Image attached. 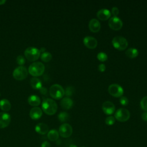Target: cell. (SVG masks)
Masks as SVG:
<instances>
[{
	"label": "cell",
	"mask_w": 147,
	"mask_h": 147,
	"mask_svg": "<svg viewBox=\"0 0 147 147\" xmlns=\"http://www.w3.org/2000/svg\"><path fill=\"white\" fill-rule=\"evenodd\" d=\"M30 84L31 87L35 90H40L42 87L41 80L36 77H34L30 79Z\"/></svg>",
	"instance_id": "obj_20"
},
{
	"label": "cell",
	"mask_w": 147,
	"mask_h": 147,
	"mask_svg": "<svg viewBox=\"0 0 147 147\" xmlns=\"http://www.w3.org/2000/svg\"><path fill=\"white\" fill-rule=\"evenodd\" d=\"M0 95H1V93H0Z\"/></svg>",
	"instance_id": "obj_41"
},
{
	"label": "cell",
	"mask_w": 147,
	"mask_h": 147,
	"mask_svg": "<svg viewBox=\"0 0 147 147\" xmlns=\"http://www.w3.org/2000/svg\"><path fill=\"white\" fill-rule=\"evenodd\" d=\"M109 93L114 97H121L123 94V88L118 84H111L108 87Z\"/></svg>",
	"instance_id": "obj_8"
},
{
	"label": "cell",
	"mask_w": 147,
	"mask_h": 147,
	"mask_svg": "<svg viewBox=\"0 0 147 147\" xmlns=\"http://www.w3.org/2000/svg\"><path fill=\"white\" fill-rule=\"evenodd\" d=\"M88 28L92 32L96 33L99 32L100 29V22L97 19L92 18L88 23Z\"/></svg>",
	"instance_id": "obj_15"
},
{
	"label": "cell",
	"mask_w": 147,
	"mask_h": 147,
	"mask_svg": "<svg viewBox=\"0 0 147 147\" xmlns=\"http://www.w3.org/2000/svg\"><path fill=\"white\" fill-rule=\"evenodd\" d=\"M72 126L67 123H64L61 125L59 128V133L60 136L63 138H68L72 134Z\"/></svg>",
	"instance_id": "obj_9"
},
{
	"label": "cell",
	"mask_w": 147,
	"mask_h": 147,
	"mask_svg": "<svg viewBox=\"0 0 147 147\" xmlns=\"http://www.w3.org/2000/svg\"><path fill=\"white\" fill-rule=\"evenodd\" d=\"M41 147H51V144L48 141H45L41 144Z\"/></svg>",
	"instance_id": "obj_35"
},
{
	"label": "cell",
	"mask_w": 147,
	"mask_h": 147,
	"mask_svg": "<svg viewBox=\"0 0 147 147\" xmlns=\"http://www.w3.org/2000/svg\"><path fill=\"white\" fill-rule=\"evenodd\" d=\"M6 2L5 0H0V5H3Z\"/></svg>",
	"instance_id": "obj_38"
},
{
	"label": "cell",
	"mask_w": 147,
	"mask_h": 147,
	"mask_svg": "<svg viewBox=\"0 0 147 147\" xmlns=\"http://www.w3.org/2000/svg\"><path fill=\"white\" fill-rule=\"evenodd\" d=\"M35 131L40 134L44 135L49 131V127L44 123H38L35 126Z\"/></svg>",
	"instance_id": "obj_17"
},
{
	"label": "cell",
	"mask_w": 147,
	"mask_h": 147,
	"mask_svg": "<svg viewBox=\"0 0 147 147\" xmlns=\"http://www.w3.org/2000/svg\"><path fill=\"white\" fill-rule=\"evenodd\" d=\"M40 51L38 49L35 47H30L27 48L25 52L24 55L25 57L30 61H34L37 60L40 56Z\"/></svg>",
	"instance_id": "obj_4"
},
{
	"label": "cell",
	"mask_w": 147,
	"mask_h": 147,
	"mask_svg": "<svg viewBox=\"0 0 147 147\" xmlns=\"http://www.w3.org/2000/svg\"><path fill=\"white\" fill-rule=\"evenodd\" d=\"M140 106L143 110L147 111V96H145L142 98L140 102Z\"/></svg>",
	"instance_id": "obj_26"
},
{
	"label": "cell",
	"mask_w": 147,
	"mask_h": 147,
	"mask_svg": "<svg viewBox=\"0 0 147 147\" xmlns=\"http://www.w3.org/2000/svg\"><path fill=\"white\" fill-rule=\"evenodd\" d=\"M141 117H142V119L144 121L147 122V111L144 112V113L142 114Z\"/></svg>",
	"instance_id": "obj_36"
},
{
	"label": "cell",
	"mask_w": 147,
	"mask_h": 147,
	"mask_svg": "<svg viewBox=\"0 0 147 147\" xmlns=\"http://www.w3.org/2000/svg\"><path fill=\"white\" fill-rule=\"evenodd\" d=\"M113 15V17H117V15L119 14V9L117 7H113L111 9V13Z\"/></svg>",
	"instance_id": "obj_32"
},
{
	"label": "cell",
	"mask_w": 147,
	"mask_h": 147,
	"mask_svg": "<svg viewBox=\"0 0 147 147\" xmlns=\"http://www.w3.org/2000/svg\"><path fill=\"white\" fill-rule=\"evenodd\" d=\"M11 117L9 114L5 112L0 113V128L6 127L10 122Z\"/></svg>",
	"instance_id": "obj_12"
},
{
	"label": "cell",
	"mask_w": 147,
	"mask_h": 147,
	"mask_svg": "<svg viewBox=\"0 0 147 147\" xmlns=\"http://www.w3.org/2000/svg\"><path fill=\"white\" fill-rule=\"evenodd\" d=\"M58 119L61 122H64L67 121H68L69 118V114L67 112H65V111H63V112H61L59 114H58Z\"/></svg>",
	"instance_id": "obj_24"
},
{
	"label": "cell",
	"mask_w": 147,
	"mask_h": 147,
	"mask_svg": "<svg viewBox=\"0 0 147 147\" xmlns=\"http://www.w3.org/2000/svg\"><path fill=\"white\" fill-rule=\"evenodd\" d=\"M96 57H97V59L100 61H105L108 58V56H107V54L105 52H103L98 53L97 54Z\"/></svg>",
	"instance_id": "obj_27"
},
{
	"label": "cell",
	"mask_w": 147,
	"mask_h": 147,
	"mask_svg": "<svg viewBox=\"0 0 147 147\" xmlns=\"http://www.w3.org/2000/svg\"><path fill=\"white\" fill-rule=\"evenodd\" d=\"M82 147H85V146H82Z\"/></svg>",
	"instance_id": "obj_40"
},
{
	"label": "cell",
	"mask_w": 147,
	"mask_h": 147,
	"mask_svg": "<svg viewBox=\"0 0 147 147\" xmlns=\"http://www.w3.org/2000/svg\"><path fill=\"white\" fill-rule=\"evenodd\" d=\"M28 72L26 67L24 66H18L14 69L13 72V76L18 80H22L26 78Z\"/></svg>",
	"instance_id": "obj_6"
},
{
	"label": "cell",
	"mask_w": 147,
	"mask_h": 147,
	"mask_svg": "<svg viewBox=\"0 0 147 147\" xmlns=\"http://www.w3.org/2000/svg\"><path fill=\"white\" fill-rule=\"evenodd\" d=\"M115 117L113 116H111V115L108 116L105 119L106 124L107 125H109V126L113 125L115 123Z\"/></svg>",
	"instance_id": "obj_29"
},
{
	"label": "cell",
	"mask_w": 147,
	"mask_h": 147,
	"mask_svg": "<svg viewBox=\"0 0 147 147\" xmlns=\"http://www.w3.org/2000/svg\"><path fill=\"white\" fill-rule=\"evenodd\" d=\"M40 56H41L40 57H41V60L44 62H49L51 60V59L52 58V54L48 52H45L42 53L41 54V55H40Z\"/></svg>",
	"instance_id": "obj_25"
},
{
	"label": "cell",
	"mask_w": 147,
	"mask_h": 147,
	"mask_svg": "<svg viewBox=\"0 0 147 147\" xmlns=\"http://www.w3.org/2000/svg\"><path fill=\"white\" fill-rule=\"evenodd\" d=\"M98 70L100 72H104L106 70V66L104 64H100L98 67Z\"/></svg>",
	"instance_id": "obj_33"
},
{
	"label": "cell",
	"mask_w": 147,
	"mask_h": 147,
	"mask_svg": "<svg viewBox=\"0 0 147 147\" xmlns=\"http://www.w3.org/2000/svg\"><path fill=\"white\" fill-rule=\"evenodd\" d=\"M111 12L107 9H101L96 13L97 17L101 20H107L111 17Z\"/></svg>",
	"instance_id": "obj_16"
},
{
	"label": "cell",
	"mask_w": 147,
	"mask_h": 147,
	"mask_svg": "<svg viewBox=\"0 0 147 147\" xmlns=\"http://www.w3.org/2000/svg\"><path fill=\"white\" fill-rule=\"evenodd\" d=\"M49 94L52 98L55 99H60L64 95V90L63 87L58 84H55L49 88Z\"/></svg>",
	"instance_id": "obj_3"
},
{
	"label": "cell",
	"mask_w": 147,
	"mask_h": 147,
	"mask_svg": "<svg viewBox=\"0 0 147 147\" xmlns=\"http://www.w3.org/2000/svg\"><path fill=\"white\" fill-rule=\"evenodd\" d=\"M83 43L86 47L90 49H94L98 45L96 39L92 36H87L83 38Z\"/></svg>",
	"instance_id": "obj_13"
},
{
	"label": "cell",
	"mask_w": 147,
	"mask_h": 147,
	"mask_svg": "<svg viewBox=\"0 0 147 147\" xmlns=\"http://www.w3.org/2000/svg\"><path fill=\"white\" fill-rule=\"evenodd\" d=\"M74 105L73 100L69 97H65L60 102L61 107L65 110L70 109Z\"/></svg>",
	"instance_id": "obj_18"
},
{
	"label": "cell",
	"mask_w": 147,
	"mask_h": 147,
	"mask_svg": "<svg viewBox=\"0 0 147 147\" xmlns=\"http://www.w3.org/2000/svg\"><path fill=\"white\" fill-rule=\"evenodd\" d=\"M112 44L115 49L119 51H123L127 48L128 45V42L125 37L118 36L114 37L113 38Z\"/></svg>",
	"instance_id": "obj_5"
},
{
	"label": "cell",
	"mask_w": 147,
	"mask_h": 147,
	"mask_svg": "<svg viewBox=\"0 0 147 147\" xmlns=\"http://www.w3.org/2000/svg\"><path fill=\"white\" fill-rule=\"evenodd\" d=\"M45 71L44 65L40 61L34 62L31 64L28 68L29 73L33 76H39L42 75Z\"/></svg>",
	"instance_id": "obj_2"
},
{
	"label": "cell",
	"mask_w": 147,
	"mask_h": 147,
	"mask_svg": "<svg viewBox=\"0 0 147 147\" xmlns=\"http://www.w3.org/2000/svg\"><path fill=\"white\" fill-rule=\"evenodd\" d=\"M39 90H40V92L41 94L44 95H47L48 91H47V89L45 87H41Z\"/></svg>",
	"instance_id": "obj_34"
},
{
	"label": "cell",
	"mask_w": 147,
	"mask_h": 147,
	"mask_svg": "<svg viewBox=\"0 0 147 147\" xmlns=\"http://www.w3.org/2000/svg\"><path fill=\"white\" fill-rule=\"evenodd\" d=\"M74 91H75V89L73 87L68 86V87H66L65 90L64 91V92H65L64 95H65L67 96V97L71 96V95H72Z\"/></svg>",
	"instance_id": "obj_28"
},
{
	"label": "cell",
	"mask_w": 147,
	"mask_h": 147,
	"mask_svg": "<svg viewBox=\"0 0 147 147\" xmlns=\"http://www.w3.org/2000/svg\"><path fill=\"white\" fill-rule=\"evenodd\" d=\"M28 102L30 106L37 107L41 103V99L36 95H31L28 98Z\"/></svg>",
	"instance_id": "obj_19"
},
{
	"label": "cell",
	"mask_w": 147,
	"mask_h": 147,
	"mask_svg": "<svg viewBox=\"0 0 147 147\" xmlns=\"http://www.w3.org/2000/svg\"><path fill=\"white\" fill-rule=\"evenodd\" d=\"M130 117L129 111L125 108H120L115 113L114 117L119 122H126Z\"/></svg>",
	"instance_id": "obj_7"
},
{
	"label": "cell",
	"mask_w": 147,
	"mask_h": 147,
	"mask_svg": "<svg viewBox=\"0 0 147 147\" xmlns=\"http://www.w3.org/2000/svg\"><path fill=\"white\" fill-rule=\"evenodd\" d=\"M138 53L139 52L138 49L134 48H130L127 49L125 52L126 55L131 59L136 57L138 55Z\"/></svg>",
	"instance_id": "obj_23"
},
{
	"label": "cell",
	"mask_w": 147,
	"mask_h": 147,
	"mask_svg": "<svg viewBox=\"0 0 147 147\" xmlns=\"http://www.w3.org/2000/svg\"><path fill=\"white\" fill-rule=\"evenodd\" d=\"M69 147H77V146L75 145H74V144H71V145H70L69 146Z\"/></svg>",
	"instance_id": "obj_39"
},
{
	"label": "cell",
	"mask_w": 147,
	"mask_h": 147,
	"mask_svg": "<svg viewBox=\"0 0 147 147\" xmlns=\"http://www.w3.org/2000/svg\"><path fill=\"white\" fill-rule=\"evenodd\" d=\"M109 25L110 28L114 30L121 29L123 26L122 20L118 17H112L109 20Z\"/></svg>",
	"instance_id": "obj_10"
},
{
	"label": "cell",
	"mask_w": 147,
	"mask_h": 147,
	"mask_svg": "<svg viewBox=\"0 0 147 147\" xmlns=\"http://www.w3.org/2000/svg\"><path fill=\"white\" fill-rule=\"evenodd\" d=\"M39 50H40V52L44 53V52H45V51H46V49H45L44 47H41V48H40V49H39Z\"/></svg>",
	"instance_id": "obj_37"
},
{
	"label": "cell",
	"mask_w": 147,
	"mask_h": 147,
	"mask_svg": "<svg viewBox=\"0 0 147 147\" xmlns=\"http://www.w3.org/2000/svg\"><path fill=\"white\" fill-rule=\"evenodd\" d=\"M42 112L41 109L38 107H34L31 109L29 112V116L31 119L33 120H37L41 118Z\"/></svg>",
	"instance_id": "obj_14"
},
{
	"label": "cell",
	"mask_w": 147,
	"mask_h": 147,
	"mask_svg": "<svg viewBox=\"0 0 147 147\" xmlns=\"http://www.w3.org/2000/svg\"><path fill=\"white\" fill-rule=\"evenodd\" d=\"M102 109L104 113L106 115H111L114 113L115 110L114 104L110 101H105L103 102L102 104Z\"/></svg>",
	"instance_id": "obj_11"
},
{
	"label": "cell",
	"mask_w": 147,
	"mask_h": 147,
	"mask_svg": "<svg viewBox=\"0 0 147 147\" xmlns=\"http://www.w3.org/2000/svg\"><path fill=\"white\" fill-rule=\"evenodd\" d=\"M16 61H17V63L18 65H20V66H23V65L25 63V59L24 57L23 56H22V55L18 56L17 57Z\"/></svg>",
	"instance_id": "obj_30"
},
{
	"label": "cell",
	"mask_w": 147,
	"mask_h": 147,
	"mask_svg": "<svg viewBox=\"0 0 147 147\" xmlns=\"http://www.w3.org/2000/svg\"><path fill=\"white\" fill-rule=\"evenodd\" d=\"M119 102H120V103L123 105V106H126L129 103V100L126 97V96H122L121 98H120V99H119Z\"/></svg>",
	"instance_id": "obj_31"
},
{
	"label": "cell",
	"mask_w": 147,
	"mask_h": 147,
	"mask_svg": "<svg viewBox=\"0 0 147 147\" xmlns=\"http://www.w3.org/2000/svg\"><path fill=\"white\" fill-rule=\"evenodd\" d=\"M0 109L3 111H8L11 109V103L6 99H2L0 100Z\"/></svg>",
	"instance_id": "obj_21"
},
{
	"label": "cell",
	"mask_w": 147,
	"mask_h": 147,
	"mask_svg": "<svg viewBox=\"0 0 147 147\" xmlns=\"http://www.w3.org/2000/svg\"><path fill=\"white\" fill-rule=\"evenodd\" d=\"M57 106L56 102L51 98H45L42 102V110L49 115H53L56 113Z\"/></svg>",
	"instance_id": "obj_1"
},
{
	"label": "cell",
	"mask_w": 147,
	"mask_h": 147,
	"mask_svg": "<svg viewBox=\"0 0 147 147\" xmlns=\"http://www.w3.org/2000/svg\"><path fill=\"white\" fill-rule=\"evenodd\" d=\"M59 137V133L58 131L55 129H52L48 132L47 137L51 141H57Z\"/></svg>",
	"instance_id": "obj_22"
}]
</instances>
